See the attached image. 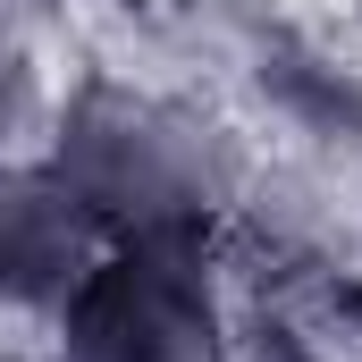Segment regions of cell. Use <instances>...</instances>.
<instances>
[{
	"instance_id": "cell-3",
	"label": "cell",
	"mask_w": 362,
	"mask_h": 362,
	"mask_svg": "<svg viewBox=\"0 0 362 362\" xmlns=\"http://www.w3.org/2000/svg\"><path fill=\"white\" fill-rule=\"evenodd\" d=\"M101 245V219L51 177V160H0V312L51 320Z\"/></svg>"
},
{
	"instance_id": "cell-4",
	"label": "cell",
	"mask_w": 362,
	"mask_h": 362,
	"mask_svg": "<svg viewBox=\"0 0 362 362\" xmlns=\"http://www.w3.org/2000/svg\"><path fill=\"white\" fill-rule=\"evenodd\" d=\"M25 127H42V85H34V68H25V42L0 34V152H8V135H25Z\"/></svg>"
},
{
	"instance_id": "cell-5",
	"label": "cell",
	"mask_w": 362,
	"mask_h": 362,
	"mask_svg": "<svg viewBox=\"0 0 362 362\" xmlns=\"http://www.w3.org/2000/svg\"><path fill=\"white\" fill-rule=\"evenodd\" d=\"M59 8H68V0H0V34H8V42H25V34H34V25H51Z\"/></svg>"
},
{
	"instance_id": "cell-1",
	"label": "cell",
	"mask_w": 362,
	"mask_h": 362,
	"mask_svg": "<svg viewBox=\"0 0 362 362\" xmlns=\"http://www.w3.org/2000/svg\"><path fill=\"white\" fill-rule=\"evenodd\" d=\"M51 177L101 219V236H211L245 194V152L219 118L169 93L85 76L51 110Z\"/></svg>"
},
{
	"instance_id": "cell-2",
	"label": "cell",
	"mask_w": 362,
	"mask_h": 362,
	"mask_svg": "<svg viewBox=\"0 0 362 362\" xmlns=\"http://www.w3.org/2000/svg\"><path fill=\"white\" fill-rule=\"evenodd\" d=\"M59 362H228L211 236H118L51 312Z\"/></svg>"
}]
</instances>
